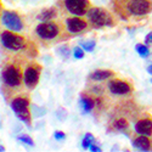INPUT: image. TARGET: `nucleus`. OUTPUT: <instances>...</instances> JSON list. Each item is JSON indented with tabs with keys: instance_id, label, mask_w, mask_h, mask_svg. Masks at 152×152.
Returning a JSON list of instances; mask_svg holds the SVG:
<instances>
[{
	"instance_id": "obj_1",
	"label": "nucleus",
	"mask_w": 152,
	"mask_h": 152,
	"mask_svg": "<svg viewBox=\"0 0 152 152\" xmlns=\"http://www.w3.org/2000/svg\"><path fill=\"white\" fill-rule=\"evenodd\" d=\"M33 35L35 40L43 44L44 46H49L51 44L68 39L63 23L57 18L46 22H40L39 24H37L33 31Z\"/></svg>"
},
{
	"instance_id": "obj_2",
	"label": "nucleus",
	"mask_w": 152,
	"mask_h": 152,
	"mask_svg": "<svg viewBox=\"0 0 152 152\" xmlns=\"http://www.w3.org/2000/svg\"><path fill=\"white\" fill-rule=\"evenodd\" d=\"M1 80L5 90L15 93L23 88V66L17 57L5 61L1 69Z\"/></svg>"
},
{
	"instance_id": "obj_3",
	"label": "nucleus",
	"mask_w": 152,
	"mask_h": 152,
	"mask_svg": "<svg viewBox=\"0 0 152 152\" xmlns=\"http://www.w3.org/2000/svg\"><path fill=\"white\" fill-rule=\"evenodd\" d=\"M118 15L126 17H141L152 12V0H113Z\"/></svg>"
},
{
	"instance_id": "obj_4",
	"label": "nucleus",
	"mask_w": 152,
	"mask_h": 152,
	"mask_svg": "<svg viewBox=\"0 0 152 152\" xmlns=\"http://www.w3.org/2000/svg\"><path fill=\"white\" fill-rule=\"evenodd\" d=\"M0 44L10 53L23 51L28 54V51H33L34 48L24 35L20 34L18 32H12L9 29H4L3 32H0Z\"/></svg>"
},
{
	"instance_id": "obj_5",
	"label": "nucleus",
	"mask_w": 152,
	"mask_h": 152,
	"mask_svg": "<svg viewBox=\"0 0 152 152\" xmlns=\"http://www.w3.org/2000/svg\"><path fill=\"white\" fill-rule=\"evenodd\" d=\"M86 21L94 29H100L105 27H115L117 24V18L111 12L104 7L91 6L85 15Z\"/></svg>"
},
{
	"instance_id": "obj_6",
	"label": "nucleus",
	"mask_w": 152,
	"mask_h": 152,
	"mask_svg": "<svg viewBox=\"0 0 152 152\" xmlns=\"http://www.w3.org/2000/svg\"><path fill=\"white\" fill-rule=\"evenodd\" d=\"M10 107L14 111L16 117L32 128V113H31V101L27 95H17L10 100Z\"/></svg>"
},
{
	"instance_id": "obj_7",
	"label": "nucleus",
	"mask_w": 152,
	"mask_h": 152,
	"mask_svg": "<svg viewBox=\"0 0 152 152\" xmlns=\"http://www.w3.org/2000/svg\"><path fill=\"white\" fill-rule=\"evenodd\" d=\"M42 71H43V66L37 61L31 60L26 62L23 68V86L28 91L35 89V86L39 83Z\"/></svg>"
},
{
	"instance_id": "obj_8",
	"label": "nucleus",
	"mask_w": 152,
	"mask_h": 152,
	"mask_svg": "<svg viewBox=\"0 0 152 152\" xmlns=\"http://www.w3.org/2000/svg\"><path fill=\"white\" fill-rule=\"evenodd\" d=\"M58 9L69 16H85L91 7L90 0H58Z\"/></svg>"
},
{
	"instance_id": "obj_9",
	"label": "nucleus",
	"mask_w": 152,
	"mask_h": 152,
	"mask_svg": "<svg viewBox=\"0 0 152 152\" xmlns=\"http://www.w3.org/2000/svg\"><path fill=\"white\" fill-rule=\"evenodd\" d=\"M63 27H65V32H66L67 38L86 33L88 31L91 29L89 22L86 21V18H83L82 16L65 17V20H63Z\"/></svg>"
},
{
	"instance_id": "obj_10",
	"label": "nucleus",
	"mask_w": 152,
	"mask_h": 152,
	"mask_svg": "<svg viewBox=\"0 0 152 152\" xmlns=\"http://www.w3.org/2000/svg\"><path fill=\"white\" fill-rule=\"evenodd\" d=\"M0 23L4 26L5 29L12 31V32H22L24 29V21L21 16L15 10H1L0 14Z\"/></svg>"
},
{
	"instance_id": "obj_11",
	"label": "nucleus",
	"mask_w": 152,
	"mask_h": 152,
	"mask_svg": "<svg viewBox=\"0 0 152 152\" xmlns=\"http://www.w3.org/2000/svg\"><path fill=\"white\" fill-rule=\"evenodd\" d=\"M106 90L115 96H125L130 95L134 91V85L128 79H108L106 84Z\"/></svg>"
},
{
	"instance_id": "obj_12",
	"label": "nucleus",
	"mask_w": 152,
	"mask_h": 152,
	"mask_svg": "<svg viewBox=\"0 0 152 152\" xmlns=\"http://www.w3.org/2000/svg\"><path fill=\"white\" fill-rule=\"evenodd\" d=\"M134 129L139 135L152 136V117L151 116L141 117L139 121H136Z\"/></svg>"
},
{
	"instance_id": "obj_13",
	"label": "nucleus",
	"mask_w": 152,
	"mask_h": 152,
	"mask_svg": "<svg viewBox=\"0 0 152 152\" xmlns=\"http://www.w3.org/2000/svg\"><path fill=\"white\" fill-rule=\"evenodd\" d=\"M79 107L82 110L83 115L86 113H90L91 111L95 110V96H93V94L89 93H82L79 96Z\"/></svg>"
},
{
	"instance_id": "obj_14",
	"label": "nucleus",
	"mask_w": 152,
	"mask_h": 152,
	"mask_svg": "<svg viewBox=\"0 0 152 152\" xmlns=\"http://www.w3.org/2000/svg\"><path fill=\"white\" fill-rule=\"evenodd\" d=\"M115 75H116L115 71H111V69H96L93 73H90L89 79L94 80V82H105V80H108V79L113 78Z\"/></svg>"
},
{
	"instance_id": "obj_15",
	"label": "nucleus",
	"mask_w": 152,
	"mask_h": 152,
	"mask_svg": "<svg viewBox=\"0 0 152 152\" xmlns=\"http://www.w3.org/2000/svg\"><path fill=\"white\" fill-rule=\"evenodd\" d=\"M58 16V10L56 6H51V7H46L43 9L39 14L37 15V20H39L40 22H46V21H51L57 18Z\"/></svg>"
},
{
	"instance_id": "obj_16",
	"label": "nucleus",
	"mask_w": 152,
	"mask_h": 152,
	"mask_svg": "<svg viewBox=\"0 0 152 152\" xmlns=\"http://www.w3.org/2000/svg\"><path fill=\"white\" fill-rule=\"evenodd\" d=\"M133 146L141 150V151H150L152 147V141L150 140L148 136L145 135H137L133 140Z\"/></svg>"
},
{
	"instance_id": "obj_17",
	"label": "nucleus",
	"mask_w": 152,
	"mask_h": 152,
	"mask_svg": "<svg viewBox=\"0 0 152 152\" xmlns=\"http://www.w3.org/2000/svg\"><path fill=\"white\" fill-rule=\"evenodd\" d=\"M128 126H129V122L124 117H118L112 123V129L116 132H124L128 129Z\"/></svg>"
},
{
	"instance_id": "obj_18",
	"label": "nucleus",
	"mask_w": 152,
	"mask_h": 152,
	"mask_svg": "<svg viewBox=\"0 0 152 152\" xmlns=\"http://www.w3.org/2000/svg\"><path fill=\"white\" fill-rule=\"evenodd\" d=\"M135 50H136V53L140 55L141 57H144V58L148 57V55H150V49H148V46H147L146 44L137 43V44L135 45Z\"/></svg>"
},
{
	"instance_id": "obj_19",
	"label": "nucleus",
	"mask_w": 152,
	"mask_h": 152,
	"mask_svg": "<svg viewBox=\"0 0 152 152\" xmlns=\"http://www.w3.org/2000/svg\"><path fill=\"white\" fill-rule=\"evenodd\" d=\"M80 45H82V49L84 51L93 53L95 50V46H96V42H95V39H88V40L80 42Z\"/></svg>"
},
{
	"instance_id": "obj_20",
	"label": "nucleus",
	"mask_w": 152,
	"mask_h": 152,
	"mask_svg": "<svg viewBox=\"0 0 152 152\" xmlns=\"http://www.w3.org/2000/svg\"><path fill=\"white\" fill-rule=\"evenodd\" d=\"M56 51H57V54H58L62 58H65V60L69 58L71 55H72V50H71V48L67 46V45H62V46L57 48Z\"/></svg>"
},
{
	"instance_id": "obj_21",
	"label": "nucleus",
	"mask_w": 152,
	"mask_h": 152,
	"mask_svg": "<svg viewBox=\"0 0 152 152\" xmlns=\"http://www.w3.org/2000/svg\"><path fill=\"white\" fill-rule=\"evenodd\" d=\"M95 141V137L91 133H86L83 137V140H82V146L83 148H89V146Z\"/></svg>"
},
{
	"instance_id": "obj_22",
	"label": "nucleus",
	"mask_w": 152,
	"mask_h": 152,
	"mask_svg": "<svg viewBox=\"0 0 152 152\" xmlns=\"http://www.w3.org/2000/svg\"><path fill=\"white\" fill-rule=\"evenodd\" d=\"M17 140L21 142V144H24V145H28V146H34V141L33 139L27 135V134H21L17 136Z\"/></svg>"
},
{
	"instance_id": "obj_23",
	"label": "nucleus",
	"mask_w": 152,
	"mask_h": 152,
	"mask_svg": "<svg viewBox=\"0 0 152 152\" xmlns=\"http://www.w3.org/2000/svg\"><path fill=\"white\" fill-rule=\"evenodd\" d=\"M31 107H32V115H33V117H42V116H44L45 113H46V110L45 108H43V107H39V106H37V105H31Z\"/></svg>"
},
{
	"instance_id": "obj_24",
	"label": "nucleus",
	"mask_w": 152,
	"mask_h": 152,
	"mask_svg": "<svg viewBox=\"0 0 152 152\" xmlns=\"http://www.w3.org/2000/svg\"><path fill=\"white\" fill-rule=\"evenodd\" d=\"M73 57L74 58H77V60H82V58H84V50L80 48V46H75V48H73Z\"/></svg>"
},
{
	"instance_id": "obj_25",
	"label": "nucleus",
	"mask_w": 152,
	"mask_h": 152,
	"mask_svg": "<svg viewBox=\"0 0 152 152\" xmlns=\"http://www.w3.org/2000/svg\"><path fill=\"white\" fill-rule=\"evenodd\" d=\"M56 117H57L60 121H65V119L67 118V111H66V108H63V107L57 108V111H56Z\"/></svg>"
},
{
	"instance_id": "obj_26",
	"label": "nucleus",
	"mask_w": 152,
	"mask_h": 152,
	"mask_svg": "<svg viewBox=\"0 0 152 152\" xmlns=\"http://www.w3.org/2000/svg\"><path fill=\"white\" fill-rule=\"evenodd\" d=\"M54 139H55V140H57V141H62V140H65V139H66V134L63 133L62 130H56L54 133Z\"/></svg>"
},
{
	"instance_id": "obj_27",
	"label": "nucleus",
	"mask_w": 152,
	"mask_h": 152,
	"mask_svg": "<svg viewBox=\"0 0 152 152\" xmlns=\"http://www.w3.org/2000/svg\"><path fill=\"white\" fill-rule=\"evenodd\" d=\"M145 44L147 46H151L152 45V32H150L146 37H145Z\"/></svg>"
},
{
	"instance_id": "obj_28",
	"label": "nucleus",
	"mask_w": 152,
	"mask_h": 152,
	"mask_svg": "<svg viewBox=\"0 0 152 152\" xmlns=\"http://www.w3.org/2000/svg\"><path fill=\"white\" fill-rule=\"evenodd\" d=\"M89 150H90V151H94V152H100V151H101V147H99V146L96 145V142L94 141V142L89 146Z\"/></svg>"
},
{
	"instance_id": "obj_29",
	"label": "nucleus",
	"mask_w": 152,
	"mask_h": 152,
	"mask_svg": "<svg viewBox=\"0 0 152 152\" xmlns=\"http://www.w3.org/2000/svg\"><path fill=\"white\" fill-rule=\"evenodd\" d=\"M147 72L152 75V65H148V66H147Z\"/></svg>"
},
{
	"instance_id": "obj_30",
	"label": "nucleus",
	"mask_w": 152,
	"mask_h": 152,
	"mask_svg": "<svg viewBox=\"0 0 152 152\" xmlns=\"http://www.w3.org/2000/svg\"><path fill=\"white\" fill-rule=\"evenodd\" d=\"M3 151H5V147L3 145H0V152H3Z\"/></svg>"
},
{
	"instance_id": "obj_31",
	"label": "nucleus",
	"mask_w": 152,
	"mask_h": 152,
	"mask_svg": "<svg viewBox=\"0 0 152 152\" xmlns=\"http://www.w3.org/2000/svg\"><path fill=\"white\" fill-rule=\"evenodd\" d=\"M1 10H3L1 9V1H0V14H1Z\"/></svg>"
},
{
	"instance_id": "obj_32",
	"label": "nucleus",
	"mask_w": 152,
	"mask_h": 152,
	"mask_svg": "<svg viewBox=\"0 0 152 152\" xmlns=\"http://www.w3.org/2000/svg\"><path fill=\"white\" fill-rule=\"evenodd\" d=\"M151 83H152V79H151Z\"/></svg>"
},
{
	"instance_id": "obj_33",
	"label": "nucleus",
	"mask_w": 152,
	"mask_h": 152,
	"mask_svg": "<svg viewBox=\"0 0 152 152\" xmlns=\"http://www.w3.org/2000/svg\"><path fill=\"white\" fill-rule=\"evenodd\" d=\"M151 150H152V147H151Z\"/></svg>"
}]
</instances>
